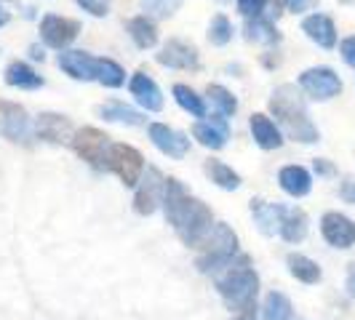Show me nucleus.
Here are the masks:
<instances>
[{
    "mask_svg": "<svg viewBox=\"0 0 355 320\" xmlns=\"http://www.w3.org/2000/svg\"><path fill=\"white\" fill-rule=\"evenodd\" d=\"M105 89H121L125 83V70L118 64V62H112V59H102L99 62V78H96Z\"/></svg>",
    "mask_w": 355,
    "mask_h": 320,
    "instance_id": "obj_32",
    "label": "nucleus"
},
{
    "mask_svg": "<svg viewBox=\"0 0 355 320\" xmlns=\"http://www.w3.org/2000/svg\"><path fill=\"white\" fill-rule=\"evenodd\" d=\"M339 197H342L345 203H353L355 206V179H345V181H342V187H339Z\"/></svg>",
    "mask_w": 355,
    "mask_h": 320,
    "instance_id": "obj_38",
    "label": "nucleus"
},
{
    "mask_svg": "<svg viewBox=\"0 0 355 320\" xmlns=\"http://www.w3.org/2000/svg\"><path fill=\"white\" fill-rule=\"evenodd\" d=\"M193 136L203 147L209 150H222L227 144V136H230V128H227V121L222 115H214L211 121H198L193 125Z\"/></svg>",
    "mask_w": 355,
    "mask_h": 320,
    "instance_id": "obj_17",
    "label": "nucleus"
},
{
    "mask_svg": "<svg viewBox=\"0 0 355 320\" xmlns=\"http://www.w3.org/2000/svg\"><path fill=\"white\" fill-rule=\"evenodd\" d=\"M206 96L211 99V105L219 109V115H222V118H230V115H235V109H238V99H235V96H232V94L225 89V86L209 83V89H206Z\"/></svg>",
    "mask_w": 355,
    "mask_h": 320,
    "instance_id": "obj_31",
    "label": "nucleus"
},
{
    "mask_svg": "<svg viewBox=\"0 0 355 320\" xmlns=\"http://www.w3.org/2000/svg\"><path fill=\"white\" fill-rule=\"evenodd\" d=\"M158 64L168 67V70H198L200 67V53L193 43L187 40H179V37H171L158 53H155Z\"/></svg>",
    "mask_w": 355,
    "mask_h": 320,
    "instance_id": "obj_10",
    "label": "nucleus"
},
{
    "mask_svg": "<svg viewBox=\"0 0 355 320\" xmlns=\"http://www.w3.org/2000/svg\"><path fill=\"white\" fill-rule=\"evenodd\" d=\"M105 171L115 174L125 187H137L144 174V155L131 144H110Z\"/></svg>",
    "mask_w": 355,
    "mask_h": 320,
    "instance_id": "obj_5",
    "label": "nucleus"
},
{
    "mask_svg": "<svg viewBox=\"0 0 355 320\" xmlns=\"http://www.w3.org/2000/svg\"><path fill=\"white\" fill-rule=\"evenodd\" d=\"M203 171H206V177L211 179L216 187H222V190H238L243 181H241V174L238 171H232L227 163H222V160H206L203 163Z\"/></svg>",
    "mask_w": 355,
    "mask_h": 320,
    "instance_id": "obj_27",
    "label": "nucleus"
},
{
    "mask_svg": "<svg viewBox=\"0 0 355 320\" xmlns=\"http://www.w3.org/2000/svg\"><path fill=\"white\" fill-rule=\"evenodd\" d=\"M230 320H257V307H249V310H243V312L232 315Z\"/></svg>",
    "mask_w": 355,
    "mask_h": 320,
    "instance_id": "obj_41",
    "label": "nucleus"
},
{
    "mask_svg": "<svg viewBox=\"0 0 355 320\" xmlns=\"http://www.w3.org/2000/svg\"><path fill=\"white\" fill-rule=\"evenodd\" d=\"M302 33L313 43H318L320 48H334L337 46V27L334 21L326 17V14H313V17H304L302 21Z\"/></svg>",
    "mask_w": 355,
    "mask_h": 320,
    "instance_id": "obj_19",
    "label": "nucleus"
},
{
    "mask_svg": "<svg viewBox=\"0 0 355 320\" xmlns=\"http://www.w3.org/2000/svg\"><path fill=\"white\" fill-rule=\"evenodd\" d=\"M347 294L355 299V265H350V269H347Z\"/></svg>",
    "mask_w": 355,
    "mask_h": 320,
    "instance_id": "obj_42",
    "label": "nucleus"
},
{
    "mask_svg": "<svg viewBox=\"0 0 355 320\" xmlns=\"http://www.w3.org/2000/svg\"><path fill=\"white\" fill-rule=\"evenodd\" d=\"M339 53H342L345 64H350V67H355V35L345 37V40L339 43Z\"/></svg>",
    "mask_w": 355,
    "mask_h": 320,
    "instance_id": "obj_37",
    "label": "nucleus"
},
{
    "mask_svg": "<svg viewBox=\"0 0 355 320\" xmlns=\"http://www.w3.org/2000/svg\"><path fill=\"white\" fill-rule=\"evenodd\" d=\"M249 125H251V136H254V142L259 144L262 150H278V147L284 144L281 128L275 125V121H270L265 112H254Z\"/></svg>",
    "mask_w": 355,
    "mask_h": 320,
    "instance_id": "obj_21",
    "label": "nucleus"
},
{
    "mask_svg": "<svg viewBox=\"0 0 355 320\" xmlns=\"http://www.w3.org/2000/svg\"><path fill=\"white\" fill-rule=\"evenodd\" d=\"M300 89L315 102H326L342 94V80L331 67H310L300 75Z\"/></svg>",
    "mask_w": 355,
    "mask_h": 320,
    "instance_id": "obj_8",
    "label": "nucleus"
},
{
    "mask_svg": "<svg viewBox=\"0 0 355 320\" xmlns=\"http://www.w3.org/2000/svg\"><path fill=\"white\" fill-rule=\"evenodd\" d=\"M30 53H33V59H40V62L46 59V53H43V48H37V46H33V48H30Z\"/></svg>",
    "mask_w": 355,
    "mask_h": 320,
    "instance_id": "obj_44",
    "label": "nucleus"
},
{
    "mask_svg": "<svg viewBox=\"0 0 355 320\" xmlns=\"http://www.w3.org/2000/svg\"><path fill=\"white\" fill-rule=\"evenodd\" d=\"M163 193H166V177L155 166H147L137 184V193H134V211L139 216L155 213L158 203H163Z\"/></svg>",
    "mask_w": 355,
    "mask_h": 320,
    "instance_id": "obj_7",
    "label": "nucleus"
},
{
    "mask_svg": "<svg viewBox=\"0 0 355 320\" xmlns=\"http://www.w3.org/2000/svg\"><path fill=\"white\" fill-rule=\"evenodd\" d=\"M320 235L334 249H350L355 243V222L339 211L323 213V219H320Z\"/></svg>",
    "mask_w": 355,
    "mask_h": 320,
    "instance_id": "obj_12",
    "label": "nucleus"
},
{
    "mask_svg": "<svg viewBox=\"0 0 355 320\" xmlns=\"http://www.w3.org/2000/svg\"><path fill=\"white\" fill-rule=\"evenodd\" d=\"M78 35H80V21L78 19L56 17V14H46L40 19V37L49 48L64 51Z\"/></svg>",
    "mask_w": 355,
    "mask_h": 320,
    "instance_id": "obj_9",
    "label": "nucleus"
},
{
    "mask_svg": "<svg viewBox=\"0 0 355 320\" xmlns=\"http://www.w3.org/2000/svg\"><path fill=\"white\" fill-rule=\"evenodd\" d=\"M286 265H288V272L304 285H315L320 281V267L318 262H313L310 256H304V254H288L286 256Z\"/></svg>",
    "mask_w": 355,
    "mask_h": 320,
    "instance_id": "obj_26",
    "label": "nucleus"
},
{
    "mask_svg": "<svg viewBox=\"0 0 355 320\" xmlns=\"http://www.w3.org/2000/svg\"><path fill=\"white\" fill-rule=\"evenodd\" d=\"M286 6H288V11L302 14V11H307L310 6H315V0H286Z\"/></svg>",
    "mask_w": 355,
    "mask_h": 320,
    "instance_id": "obj_39",
    "label": "nucleus"
},
{
    "mask_svg": "<svg viewBox=\"0 0 355 320\" xmlns=\"http://www.w3.org/2000/svg\"><path fill=\"white\" fill-rule=\"evenodd\" d=\"M83 11H89L91 17L102 19L110 14V6H112V0H75Z\"/></svg>",
    "mask_w": 355,
    "mask_h": 320,
    "instance_id": "obj_36",
    "label": "nucleus"
},
{
    "mask_svg": "<svg viewBox=\"0 0 355 320\" xmlns=\"http://www.w3.org/2000/svg\"><path fill=\"white\" fill-rule=\"evenodd\" d=\"M0 136H6L11 142L27 144V139H30V118H27L24 107L0 99Z\"/></svg>",
    "mask_w": 355,
    "mask_h": 320,
    "instance_id": "obj_11",
    "label": "nucleus"
},
{
    "mask_svg": "<svg viewBox=\"0 0 355 320\" xmlns=\"http://www.w3.org/2000/svg\"><path fill=\"white\" fill-rule=\"evenodd\" d=\"M125 33L137 43V48H142V51L158 46V27H155V21L147 17V14L128 19V21H125Z\"/></svg>",
    "mask_w": 355,
    "mask_h": 320,
    "instance_id": "obj_23",
    "label": "nucleus"
},
{
    "mask_svg": "<svg viewBox=\"0 0 355 320\" xmlns=\"http://www.w3.org/2000/svg\"><path fill=\"white\" fill-rule=\"evenodd\" d=\"M209 43L211 46H227L232 40V24L230 19L225 17V14H216V17L211 19V24H209Z\"/></svg>",
    "mask_w": 355,
    "mask_h": 320,
    "instance_id": "obj_33",
    "label": "nucleus"
},
{
    "mask_svg": "<svg viewBox=\"0 0 355 320\" xmlns=\"http://www.w3.org/2000/svg\"><path fill=\"white\" fill-rule=\"evenodd\" d=\"M281 238L286 243H302L307 238V213L302 208H288L281 224Z\"/></svg>",
    "mask_w": 355,
    "mask_h": 320,
    "instance_id": "obj_28",
    "label": "nucleus"
},
{
    "mask_svg": "<svg viewBox=\"0 0 355 320\" xmlns=\"http://www.w3.org/2000/svg\"><path fill=\"white\" fill-rule=\"evenodd\" d=\"M278 184H281V190L286 195L304 197L310 195V190H313V177L302 166H284L281 174H278Z\"/></svg>",
    "mask_w": 355,
    "mask_h": 320,
    "instance_id": "obj_20",
    "label": "nucleus"
},
{
    "mask_svg": "<svg viewBox=\"0 0 355 320\" xmlns=\"http://www.w3.org/2000/svg\"><path fill=\"white\" fill-rule=\"evenodd\" d=\"M99 62L96 56H91L89 51H64L59 53V70L67 72L72 80H96L99 78Z\"/></svg>",
    "mask_w": 355,
    "mask_h": 320,
    "instance_id": "obj_14",
    "label": "nucleus"
},
{
    "mask_svg": "<svg viewBox=\"0 0 355 320\" xmlns=\"http://www.w3.org/2000/svg\"><path fill=\"white\" fill-rule=\"evenodd\" d=\"M200 254L196 259V267L200 272H219V269H227V267L241 256L238 254V235L232 232L230 224L225 222H216L211 227V232L200 240Z\"/></svg>",
    "mask_w": 355,
    "mask_h": 320,
    "instance_id": "obj_4",
    "label": "nucleus"
},
{
    "mask_svg": "<svg viewBox=\"0 0 355 320\" xmlns=\"http://www.w3.org/2000/svg\"><path fill=\"white\" fill-rule=\"evenodd\" d=\"M72 150L78 152V158L86 160L91 168L105 171L107 152H110V136H107L105 131L94 128V125H83L72 136Z\"/></svg>",
    "mask_w": 355,
    "mask_h": 320,
    "instance_id": "obj_6",
    "label": "nucleus"
},
{
    "mask_svg": "<svg viewBox=\"0 0 355 320\" xmlns=\"http://www.w3.org/2000/svg\"><path fill=\"white\" fill-rule=\"evenodd\" d=\"M270 3H281V0H238V11H241L246 19L265 17V11Z\"/></svg>",
    "mask_w": 355,
    "mask_h": 320,
    "instance_id": "obj_35",
    "label": "nucleus"
},
{
    "mask_svg": "<svg viewBox=\"0 0 355 320\" xmlns=\"http://www.w3.org/2000/svg\"><path fill=\"white\" fill-rule=\"evenodd\" d=\"M128 91H131V96H134V99H137L147 112H160V109H163V94H160L158 83H155L147 72H137V75H131V80H128Z\"/></svg>",
    "mask_w": 355,
    "mask_h": 320,
    "instance_id": "obj_16",
    "label": "nucleus"
},
{
    "mask_svg": "<svg viewBox=\"0 0 355 320\" xmlns=\"http://www.w3.org/2000/svg\"><path fill=\"white\" fill-rule=\"evenodd\" d=\"M8 21H11V14H8V11H6L3 6H0V27H6Z\"/></svg>",
    "mask_w": 355,
    "mask_h": 320,
    "instance_id": "obj_43",
    "label": "nucleus"
},
{
    "mask_svg": "<svg viewBox=\"0 0 355 320\" xmlns=\"http://www.w3.org/2000/svg\"><path fill=\"white\" fill-rule=\"evenodd\" d=\"M262 315L265 320H291V302L281 291H270L262 304Z\"/></svg>",
    "mask_w": 355,
    "mask_h": 320,
    "instance_id": "obj_30",
    "label": "nucleus"
},
{
    "mask_svg": "<svg viewBox=\"0 0 355 320\" xmlns=\"http://www.w3.org/2000/svg\"><path fill=\"white\" fill-rule=\"evenodd\" d=\"M243 35H246L249 43H262V46H278L281 43V33H278V27L272 24L270 17L246 19Z\"/></svg>",
    "mask_w": 355,
    "mask_h": 320,
    "instance_id": "obj_24",
    "label": "nucleus"
},
{
    "mask_svg": "<svg viewBox=\"0 0 355 320\" xmlns=\"http://www.w3.org/2000/svg\"><path fill=\"white\" fill-rule=\"evenodd\" d=\"M315 171H318L320 177H331V174H334V166H331V163H329V160H315Z\"/></svg>",
    "mask_w": 355,
    "mask_h": 320,
    "instance_id": "obj_40",
    "label": "nucleus"
},
{
    "mask_svg": "<svg viewBox=\"0 0 355 320\" xmlns=\"http://www.w3.org/2000/svg\"><path fill=\"white\" fill-rule=\"evenodd\" d=\"M216 291L225 299V304L243 312L249 307H257V294H259V275L251 267L249 256H238V262H232L222 275H216Z\"/></svg>",
    "mask_w": 355,
    "mask_h": 320,
    "instance_id": "obj_3",
    "label": "nucleus"
},
{
    "mask_svg": "<svg viewBox=\"0 0 355 320\" xmlns=\"http://www.w3.org/2000/svg\"><path fill=\"white\" fill-rule=\"evenodd\" d=\"M96 115L105 118L107 123H123V125H142L144 123L142 112L131 109V107L123 105V102H105V105L96 107Z\"/></svg>",
    "mask_w": 355,
    "mask_h": 320,
    "instance_id": "obj_25",
    "label": "nucleus"
},
{
    "mask_svg": "<svg viewBox=\"0 0 355 320\" xmlns=\"http://www.w3.org/2000/svg\"><path fill=\"white\" fill-rule=\"evenodd\" d=\"M174 99H177V105L184 109V112H190L193 118H206V105H203V96H198L196 91L190 89V86H184V83H177L174 89Z\"/></svg>",
    "mask_w": 355,
    "mask_h": 320,
    "instance_id": "obj_29",
    "label": "nucleus"
},
{
    "mask_svg": "<svg viewBox=\"0 0 355 320\" xmlns=\"http://www.w3.org/2000/svg\"><path fill=\"white\" fill-rule=\"evenodd\" d=\"M182 3L184 0H139V6L147 11V17H155V19L174 17L179 8H182Z\"/></svg>",
    "mask_w": 355,
    "mask_h": 320,
    "instance_id": "obj_34",
    "label": "nucleus"
},
{
    "mask_svg": "<svg viewBox=\"0 0 355 320\" xmlns=\"http://www.w3.org/2000/svg\"><path fill=\"white\" fill-rule=\"evenodd\" d=\"M147 131H150V142L155 144L163 155L182 160L190 152V139L182 131H177V128H171V125L166 123H150Z\"/></svg>",
    "mask_w": 355,
    "mask_h": 320,
    "instance_id": "obj_13",
    "label": "nucleus"
},
{
    "mask_svg": "<svg viewBox=\"0 0 355 320\" xmlns=\"http://www.w3.org/2000/svg\"><path fill=\"white\" fill-rule=\"evenodd\" d=\"M163 211H166V222L174 227L177 238L190 246V249H198L200 240L211 232V227L216 224L214 222V213L211 208L193 197L184 184L179 179L168 177L166 179V193H163Z\"/></svg>",
    "mask_w": 355,
    "mask_h": 320,
    "instance_id": "obj_1",
    "label": "nucleus"
},
{
    "mask_svg": "<svg viewBox=\"0 0 355 320\" xmlns=\"http://www.w3.org/2000/svg\"><path fill=\"white\" fill-rule=\"evenodd\" d=\"M37 139L51 144H72L75 136V128H72L70 118L67 115H59V112H43L35 123Z\"/></svg>",
    "mask_w": 355,
    "mask_h": 320,
    "instance_id": "obj_15",
    "label": "nucleus"
},
{
    "mask_svg": "<svg viewBox=\"0 0 355 320\" xmlns=\"http://www.w3.org/2000/svg\"><path fill=\"white\" fill-rule=\"evenodd\" d=\"M270 112L278 118V123L284 125L288 139H294V142L300 144H315L320 139L318 128L310 121L302 94L297 91V86L284 83V86H278V89L272 91V96H270Z\"/></svg>",
    "mask_w": 355,
    "mask_h": 320,
    "instance_id": "obj_2",
    "label": "nucleus"
},
{
    "mask_svg": "<svg viewBox=\"0 0 355 320\" xmlns=\"http://www.w3.org/2000/svg\"><path fill=\"white\" fill-rule=\"evenodd\" d=\"M3 80H6L11 89H19V91H37V89H43V83H46L30 64H24V62H19V59L6 67Z\"/></svg>",
    "mask_w": 355,
    "mask_h": 320,
    "instance_id": "obj_22",
    "label": "nucleus"
},
{
    "mask_svg": "<svg viewBox=\"0 0 355 320\" xmlns=\"http://www.w3.org/2000/svg\"><path fill=\"white\" fill-rule=\"evenodd\" d=\"M286 211L284 206H278V203H265V200H251V213H254V222H257V227L262 235H281V224H284L286 219Z\"/></svg>",
    "mask_w": 355,
    "mask_h": 320,
    "instance_id": "obj_18",
    "label": "nucleus"
}]
</instances>
